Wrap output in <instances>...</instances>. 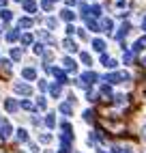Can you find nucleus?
<instances>
[{
	"label": "nucleus",
	"instance_id": "obj_27",
	"mask_svg": "<svg viewBox=\"0 0 146 153\" xmlns=\"http://www.w3.org/2000/svg\"><path fill=\"white\" fill-rule=\"evenodd\" d=\"M45 106H47L45 97H39V99H37V108H39V110H45Z\"/></svg>",
	"mask_w": 146,
	"mask_h": 153
},
{
	"label": "nucleus",
	"instance_id": "obj_40",
	"mask_svg": "<svg viewBox=\"0 0 146 153\" xmlns=\"http://www.w3.org/2000/svg\"><path fill=\"white\" fill-rule=\"evenodd\" d=\"M41 7H43L45 11H52V2H41Z\"/></svg>",
	"mask_w": 146,
	"mask_h": 153
},
{
	"label": "nucleus",
	"instance_id": "obj_26",
	"mask_svg": "<svg viewBox=\"0 0 146 153\" xmlns=\"http://www.w3.org/2000/svg\"><path fill=\"white\" fill-rule=\"evenodd\" d=\"M60 17H62V19H67V22H69V19H73V17H75V15H73V13L69 11V9H65V11H62V13H60Z\"/></svg>",
	"mask_w": 146,
	"mask_h": 153
},
{
	"label": "nucleus",
	"instance_id": "obj_8",
	"mask_svg": "<svg viewBox=\"0 0 146 153\" xmlns=\"http://www.w3.org/2000/svg\"><path fill=\"white\" fill-rule=\"evenodd\" d=\"M62 45H65L67 52H77V43L73 41V39H65V41H62Z\"/></svg>",
	"mask_w": 146,
	"mask_h": 153
},
{
	"label": "nucleus",
	"instance_id": "obj_22",
	"mask_svg": "<svg viewBox=\"0 0 146 153\" xmlns=\"http://www.w3.org/2000/svg\"><path fill=\"white\" fill-rule=\"evenodd\" d=\"M54 117H56V114H47V117H45V125H47V127H56V119H54Z\"/></svg>",
	"mask_w": 146,
	"mask_h": 153
},
{
	"label": "nucleus",
	"instance_id": "obj_4",
	"mask_svg": "<svg viewBox=\"0 0 146 153\" xmlns=\"http://www.w3.org/2000/svg\"><path fill=\"white\" fill-rule=\"evenodd\" d=\"M62 65H65V69L67 71H73V74H75V71H77V63H75V60H73V58H65V60H62Z\"/></svg>",
	"mask_w": 146,
	"mask_h": 153
},
{
	"label": "nucleus",
	"instance_id": "obj_9",
	"mask_svg": "<svg viewBox=\"0 0 146 153\" xmlns=\"http://www.w3.org/2000/svg\"><path fill=\"white\" fill-rule=\"evenodd\" d=\"M22 78H26V80H35V78H37V71L30 69V67H26V69H22Z\"/></svg>",
	"mask_w": 146,
	"mask_h": 153
},
{
	"label": "nucleus",
	"instance_id": "obj_45",
	"mask_svg": "<svg viewBox=\"0 0 146 153\" xmlns=\"http://www.w3.org/2000/svg\"><path fill=\"white\" fill-rule=\"evenodd\" d=\"M142 63H144V65H146V58H144V60H142Z\"/></svg>",
	"mask_w": 146,
	"mask_h": 153
},
{
	"label": "nucleus",
	"instance_id": "obj_42",
	"mask_svg": "<svg viewBox=\"0 0 146 153\" xmlns=\"http://www.w3.org/2000/svg\"><path fill=\"white\" fill-rule=\"evenodd\" d=\"M60 153H69V147H60Z\"/></svg>",
	"mask_w": 146,
	"mask_h": 153
},
{
	"label": "nucleus",
	"instance_id": "obj_6",
	"mask_svg": "<svg viewBox=\"0 0 146 153\" xmlns=\"http://www.w3.org/2000/svg\"><path fill=\"white\" fill-rule=\"evenodd\" d=\"M9 136H11V123H9V121H4V123H2V127H0V138H9Z\"/></svg>",
	"mask_w": 146,
	"mask_h": 153
},
{
	"label": "nucleus",
	"instance_id": "obj_13",
	"mask_svg": "<svg viewBox=\"0 0 146 153\" xmlns=\"http://www.w3.org/2000/svg\"><path fill=\"white\" fill-rule=\"evenodd\" d=\"M92 48H95L97 52H103V50H105V41H103V39H95V41H92Z\"/></svg>",
	"mask_w": 146,
	"mask_h": 153
},
{
	"label": "nucleus",
	"instance_id": "obj_32",
	"mask_svg": "<svg viewBox=\"0 0 146 153\" xmlns=\"http://www.w3.org/2000/svg\"><path fill=\"white\" fill-rule=\"evenodd\" d=\"M22 43H24V45H30V43H32V37H30V35H24V37H22Z\"/></svg>",
	"mask_w": 146,
	"mask_h": 153
},
{
	"label": "nucleus",
	"instance_id": "obj_5",
	"mask_svg": "<svg viewBox=\"0 0 146 153\" xmlns=\"http://www.w3.org/2000/svg\"><path fill=\"white\" fill-rule=\"evenodd\" d=\"M39 39H43V41H47L49 45H56V39L52 37V35L47 33V30H39Z\"/></svg>",
	"mask_w": 146,
	"mask_h": 153
},
{
	"label": "nucleus",
	"instance_id": "obj_28",
	"mask_svg": "<svg viewBox=\"0 0 146 153\" xmlns=\"http://www.w3.org/2000/svg\"><path fill=\"white\" fill-rule=\"evenodd\" d=\"M11 56H13V60H19V58H22V50L13 48V50H11Z\"/></svg>",
	"mask_w": 146,
	"mask_h": 153
},
{
	"label": "nucleus",
	"instance_id": "obj_16",
	"mask_svg": "<svg viewBox=\"0 0 146 153\" xmlns=\"http://www.w3.org/2000/svg\"><path fill=\"white\" fill-rule=\"evenodd\" d=\"M49 93L54 95V97H60V93H62V86H60V84H52V86H49Z\"/></svg>",
	"mask_w": 146,
	"mask_h": 153
},
{
	"label": "nucleus",
	"instance_id": "obj_37",
	"mask_svg": "<svg viewBox=\"0 0 146 153\" xmlns=\"http://www.w3.org/2000/svg\"><path fill=\"white\" fill-rule=\"evenodd\" d=\"M105 67H110V69H116V60H112V58H110V60H108V65H105Z\"/></svg>",
	"mask_w": 146,
	"mask_h": 153
},
{
	"label": "nucleus",
	"instance_id": "obj_31",
	"mask_svg": "<svg viewBox=\"0 0 146 153\" xmlns=\"http://www.w3.org/2000/svg\"><path fill=\"white\" fill-rule=\"evenodd\" d=\"M101 95H103V97H110V95H112L110 86H101Z\"/></svg>",
	"mask_w": 146,
	"mask_h": 153
},
{
	"label": "nucleus",
	"instance_id": "obj_19",
	"mask_svg": "<svg viewBox=\"0 0 146 153\" xmlns=\"http://www.w3.org/2000/svg\"><path fill=\"white\" fill-rule=\"evenodd\" d=\"M144 48H146V39H138L135 45H133V52H140V50H144Z\"/></svg>",
	"mask_w": 146,
	"mask_h": 153
},
{
	"label": "nucleus",
	"instance_id": "obj_25",
	"mask_svg": "<svg viewBox=\"0 0 146 153\" xmlns=\"http://www.w3.org/2000/svg\"><path fill=\"white\" fill-rule=\"evenodd\" d=\"M82 63H84V65H92V58H90L88 52H82Z\"/></svg>",
	"mask_w": 146,
	"mask_h": 153
},
{
	"label": "nucleus",
	"instance_id": "obj_38",
	"mask_svg": "<svg viewBox=\"0 0 146 153\" xmlns=\"http://www.w3.org/2000/svg\"><path fill=\"white\" fill-rule=\"evenodd\" d=\"M39 88H41V91L47 88V82H45V80H39Z\"/></svg>",
	"mask_w": 146,
	"mask_h": 153
},
{
	"label": "nucleus",
	"instance_id": "obj_2",
	"mask_svg": "<svg viewBox=\"0 0 146 153\" xmlns=\"http://www.w3.org/2000/svg\"><path fill=\"white\" fill-rule=\"evenodd\" d=\"M13 88H15V93H22V95H30V93H32V88H30L28 84H24V82H22V84L15 82V84H13Z\"/></svg>",
	"mask_w": 146,
	"mask_h": 153
},
{
	"label": "nucleus",
	"instance_id": "obj_43",
	"mask_svg": "<svg viewBox=\"0 0 146 153\" xmlns=\"http://www.w3.org/2000/svg\"><path fill=\"white\" fill-rule=\"evenodd\" d=\"M142 138H144V140H146V125H144V127H142Z\"/></svg>",
	"mask_w": 146,
	"mask_h": 153
},
{
	"label": "nucleus",
	"instance_id": "obj_10",
	"mask_svg": "<svg viewBox=\"0 0 146 153\" xmlns=\"http://www.w3.org/2000/svg\"><path fill=\"white\" fill-rule=\"evenodd\" d=\"M103 80L110 82V84H118V82H120V71H118V74H110V76H105Z\"/></svg>",
	"mask_w": 146,
	"mask_h": 153
},
{
	"label": "nucleus",
	"instance_id": "obj_1",
	"mask_svg": "<svg viewBox=\"0 0 146 153\" xmlns=\"http://www.w3.org/2000/svg\"><path fill=\"white\" fill-rule=\"evenodd\" d=\"M95 80H97V74H92V71H86V74H82L80 82H82V86H86V84H92Z\"/></svg>",
	"mask_w": 146,
	"mask_h": 153
},
{
	"label": "nucleus",
	"instance_id": "obj_30",
	"mask_svg": "<svg viewBox=\"0 0 146 153\" xmlns=\"http://www.w3.org/2000/svg\"><path fill=\"white\" fill-rule=\"evenodd\" d=\"M39 140L43 142V145H47V142H52V134H41V136H39Z\"/></svg>",
	"mask_w": 146,
	"mask_h": 153
},
{
	"label": "nucleus",
	"instance_id": "obj_3",
	"mask_svg": "<svg viewBox=\"0 0 146 153\" xmlns=\"http://www.w3.org/2000/svg\"><path fill=\"white\" fill-rule=\"evenodd\" d=\"M17 108H19V104L15 99H4V110L7 112H11V114H13V112H17Z\"/></svg>",
	"mask_w": 146,
	"mask_h": 153
},
{
	"label": "nucleus",
	"instance_id": "obj_18",
	"mask_svg": "<svg viewBox=\"0 0 146 153\" xmlns=\"http://www.w3.org/2000/svg\"><path fill=\"white\" fill-rule=\"evenodd\" d=\"M84 121L86 123H92L95 121V110H84Z\"/></svg>",
	"mask_w": 146,
	"mask_h": 153
},
{
	"label": "nucleus",
	"instance_id": "obj_15",
	"mask_svg": "<svg viewBox=\"0 0 146 153\" xmlns=\"http://www.w3.org/2000/svg\"><path fill=\"white\" fill-rule=\"evenodd\" d=\"M101 28L105 30V33H112V28H114V22H112V19H103V22H101Z\"/></svg>",
	"mask_w": 146,
	"mask_h": 153
},
{
	"label": "nucleus",
	"instance_id": "obj_35",
	"mask_svg": "<svg viewBox=\"0 0 146 153\" xmlns=\"http://www.w3.org/2000/svg\"><path fill=\"white\" fill-rule=\"evenodd\" d=\"M122 58H125V63H131V60H133V54H131V52H125Z\"/></svg>",
	"mask_w": 146,
	"mask_h": 153
},
{
	"label": "nucleus",
	"instance_id": "obj_11",
	"mask_svg": "<svg viewBox=\"0 0 146 153\" xmlns=\"http://www.w3.org/2000/svg\"><path fill=\"white\" fill-rule=\"evenodd\" d=\"M15 136H17V140H19V142H28V131H26V129H22V127L15 131Z\"/></svg>",
	"mask_w": 146,
	"mask_h": 153
},
{
	"label": "nucleus",
	"instance_id": "obj_21",
	"mask_svg": "<svg viewBox=\"0 0 146 153\" xmlns=\"http://www.w3.org/2000/svg\"><path fill=\"white\" fill-rule=\"evenodd\" d=\"M114 99H116L118 106H127V104H129V97H125V95H116Z\"/></svg>",
	"mask_w": 146,
	"mask_h": 153
},
{
	"label": "nucleus",
	"instance_id": "obj_20",
	"mask_svg": "<svg viewBox=\"0 0 146 153\" xmlns=\"http://www.w3.org/2000/svg\"><path fill=\"white\" fill-rule=\"evenodd\" d=\"M24 9H26L28 13H35V11H37V4L30 2V0H26V2H24Z\"/></svg>",
	"mask_w": 146,
	"mask_h": 153
},
{
	"label": "nucleus",
	"instance_id": "obj_14",
	"mask_svg": "<svg viewBox=\"0 0 146 153\" xmlns=\"http://www.w3.org/2000/svg\"><path fill=\"white\" fill-rule=\"evenodd\" d=\"M86 24H88V28L92 30V33H99V28H101V26L95 22V19H90V17H86Z\"/></svg>",
	"mask_w": 146,
	"mask_h": 153
},
{
	"label": "nucleus",
	"instance_id": "obj_46",
	"mask_svg": "<svg viewBox=\"0 0 146 153\" xmlns=\"http://www.w3.org/2000/svg\"><path fill=\"white\" fill-rule=\"evenodd\" d=\"M45 153H52V151H45Z\"/></svg>",
	"mask_w": 146,
	"mask_h": 153
},
{
	"label": "nucleus",
	"instance_id": "obj_23",
	"mask_svg": "<svg viewBox=\"0 0 146 153\" xmlns=\"http://www.w3.org/2000/svg\"><path fill=\"white\" fill-rule=\"evenodd\" d=\"M86 99L90 101V104H97V101H99V97H97V93H92V91H88V93H86Z\"/></svg>",
	"mask_w": 146,
	"mask_h": 153
},
{
	"label": "nucleus",
	"instance_id": "obj_41",
	"mask_svg": "<svg viewBox=\"0 0 146 153\" xmlns=\"http://www.w3.org/2000/svg\"><path fill=\"white\" fill-rule=\"evenodd\" d=\"M142 30L146 33V15H144V19H142Z\"/></svg>",
	"mask_w": 146,
	"mask_h": 153
},
{
	"label": "nucleus",
	"instance_id": "obj_24",
	"mask_svg": "<svg viewBox=\"0 0 146 153\" xmlns=\"http://www.w3.org/2000/svg\"><path fill=\"white\" fill-rule=\"evenodd\" d=\"M11 11H4V9H2V13H0V19H2V22H11Z\"/></svg>",
	"mask_w": 146,
	"mask_h": 153
},
{
	"label": "nucleus",
	"instance_id": "obj_7",
	"mask_svg": "<svg viewBox=\"0 0 146 153\" xmlns=\"http://www.w3.org/2000/svg\"><path fill=\"white\" fill-rule=\"evenodd\" d=\"M52 71H54V76L58 78V84H60V86H62V84H67V76H65V71H62V69L52 67Z\"/></svg>",
	"mask_w": 146,
	"mask_h": 153
},
{
	"label": "nucleus",
	"instance_id": "obj_39",
	"mask_svg": "<svg viewBox=\"0 0 146 153\" xmlns=\"http://www.w3.org/2000/svg\"><path fill=\"white\" fill-rule=\"evenodd\" d=\"M28 147H30V151H32V153H37V151H39V147L35 145V142H28Z\"/></svg>",
	"mask_w": 146,
	"mask_h": 153
},
{
	"label": "nucleus",
	"instance_id": "obj_36",
	"mask_svg": "<svg viewBox=\"0 0 146 153\" xmlns=\"http://www.w3.org/2000/svg\"><path fill=\"white\" fill-rule=\"evenodd\" d=\"M22 108H24V110H32V104H30V101H26V99H24V101H22Z\"/></svg>",
	"mask_w": 146,
	"mask_h": 153
},
{
	"label": "nucleus",
	"instance_id": "obj_17",
	"mask_svg": "<svg viewBox=\"0 0 146 153\" xmlns=\"http://www.w3.org/2000/svg\"><path fill=\"white\" fill-rule=\"evenodd\" d=\"M17 24H19V28H30V26H32V19H30V17H22Z\"/></svg>",
	"mask_w": 146,
	"mask_h": 153
},
{
	"label": "nucleus",
	"instance_id": "obj_33",
	"mask_svg": "<svg viewBox=\"0 0 146 153\" xmlns=\"http://www.w3.org/2000/svg\"><path fill=\"white\" fill-rule=\"evenodd\" d=\"M47 26H49V28H56V26H58V22H56L54 17H47Z\"/></svg>",
	"mask_w": 146,
	"mask_h": 153
},
{
	"label": "nucleus",
	"instance_id": "obj_34",
	"mask_svg": "<svg viewBox=\"0 0 146 153\" xmlns=\"http://www.w3.org/2000/svg\"><path fill=\"white\" fill-rule=\"evenodd\" d=\"M35 54H45V52H43V45H41V43L35 45Z\"/></svg>",
	"mask_w": 146,
	"mask_h": 153
},
{
	"label": "nucleus",
	"instance_id": "obj_29",
	"mask_svg": "<svg viewBox=\"0 0 146 153\" xmlns=\"http://www.w3.org/2000/svg\"><path fill=\"white\" fill-rule=\"evenodd\" d=\"M17 39V30H9L7 33V41H15Z\"/></svg>",
	"mask_w": 146,
	"mask_h": 153
},
{
	"label": "nucleus",
	"instance_id": "obj_12",
	"mask_svg": "<svg viewBox=\"0 0 146 153\" xmlns=\"http://www.w3.org/2000/svg\"><path fill=\"white\" fill-rule=\"evenodd\" d=\"M60 112H62L65 117H71V114H73V106H71V104H60Z\"/></svg>",
	"mask_w": 146,
	"mask_h": 153
},
{
	"label": "nucleus",
	"instance_id": "obj_44",
	"mask_svg": "<svg viewBox=\"0 0 146 153\" xmlns=\"http://www.w3.org/2000/svg\"><path fill=\"white\" fill-rule=\"evenodd\" d=\"M7 4V0H0V7H4Z\"/></svg>",
	"mask_w": 146,
	"mask_h": 153
}]
</instances>
